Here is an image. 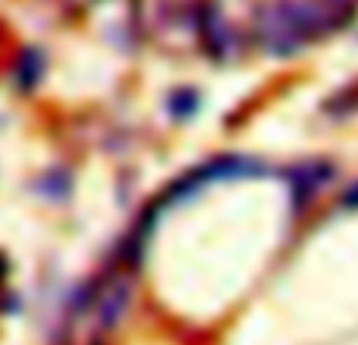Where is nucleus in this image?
<instances>
[{
    "label": "nucleus",
    "mask_w": 358,
    "mask_h": 345,
    "mask_svg": "<svg viewBox=\"0 0 358 345\" xmlns=\"http://www.w3.org/2000/svg\"><path fill=\"white\" fill-rule=\"evenodd\" d=\"M327 179H330V167H324V163H305V167H299L292 172V195H296V201L299 204L308 201Z\"/></svg>",
    "instance_id": "f03ea898"
},
{
    "label": "nucleus",
    "mask_w": 358,
    "mask_h": 345,
    "mask_svg": "<svg viewBox=\"0 0 358 345\" xmlns=\"http://www.w3.org/2000/svg\"><path fill=\"white\" fill-rule=\"evenodd\" d=\"M355 0H267L255 13V41L271 57H292L305 44L346 29Z\"/></svg>",
    "instance_id": "f257e3e1"
},
{
    "label": "nucleus",
    "mask_w": 358,
    "mask_h": 345,
    "mask_svg": "<svg viewBox=\"0 0 358 345\" xmlns=\"http://www.w3.org/2000/svg\"><path fill=\"white\" fill-rule=\"evenodd\" d=\"M38 75H41V63H38V57L29 50V54L22 57V63H19V69H16V82L22 88H31Z\"/></svg>",
    "instance_id": "7ed1b4c3"
},
{
    "label": "nucleus",
    "mask_w": 358,
    "mask_h": 345,
    "mask_svg": "<svg viewBox=\"0 0 358 345\" xmlns=\"http://www.w3.org/2000/svg\"><path fill=\"white\" fill-rule=\"evenodd\" d=\"M198 107V94L195 91H179L170 98V110L176 113V117H189V113H195Z\"/></svg>",
    "instance_id": "20e7f679"
}]
</instances>
